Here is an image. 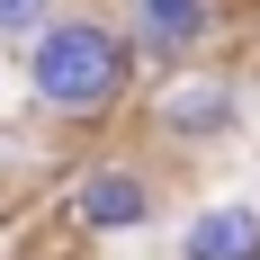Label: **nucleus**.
<instances>
[{
	"label": "nucleus",
	"instance_id": "nucleus-3",
	"mask_svg": "<svg viewBox=\"0 0 260 260\" xmlns=\"http://www.w3.org/2000/svg\"><path fill=\"white\" fill-rule=\"evenodd\" d=\"M161 171L144 153H90L63 180V224L72 234H90V242H135V234H153L161 224Z\"/></svg>",
	"mask_w": 260,
	"mask_h": 260
},
{
	"label": "nucleus",
	"instance_id": "nucleus-7",
	"mask_svg": "<svg viewBox=\"0 0 260 260\" xmlns=\"http://www.w3.org/2000/svg\"><path fill=\"white\" fill-rule=\"evenodd\" d=\"M0 260H9V251H0Z\"/></svg>",
	"mask_w": 260,
	"mask_h": 260
},
{
	"label": "nucleus",
	"instance_id": "nucleus-6",
	"mask_svg": "<svg viewBox=\"0 0 260 260\" xmlns=\"http://www.w3.org/2000/svg\"><path fill=\"white\" fill-rule=\"evenodd\" d=\"M54 9H63V0H0V45H27Z\"/></svg>",
	"mask_w": 260,
	"mask_h": 260
},
{
	"label": "nucleus",
	"instance_id": "nucleus-4",
	"mask_svg": "<svg viewBox=\"0 0 260 260\" xmlns=\"http://www.w3.org/2000/svg\"><path fill=\"white\" fill-rule=\"evenodd\" d=\"M144 54V72H180V63H207L215 36H224V0H126L117 9Z\"/></svg>",
	"mask_w": 260,
	"mask_h": 260
},
{
	"label": "nucleus",
	"instance_id": "nucleus-5",
	"mask_svg": "<svg viewBox=\"0 0 260 260\" xmlns=\"http://www.w3.org/2000/svg\"><path fill=\"white\" fill-rule=\"evenodd\" d=\"M180 260H260V198H198L171 234Z\"/></svg>",
	"mask_w": 260,
	"mask_h": 260
},
{
	"label": "nucleus",
	"instance_id": "nucleus-2",
	"mask_svg": "<svg viewBox=\"0 0 260 260\" xmlns=\"http://www.w3.org/2000/svg\"><path fill=\"white\" fill-rule=\"evenodd\" d=\"M242 117H251V90H242V72H224V63H180V72H153V90H144V135H153V153H224L242 135Z\"/></svg>",
	"mask_w": 260,
	"mask_h": 260
},
{
	"label": "nucleus",
	"instance_id": "nucleus-1",
	"mask_svg": "<svg viewBox=\"0 0 260 260\" xmlns=\"http://www.w3.org/2000/svg\"><path fill=\"white\" fill-rule=\"evenodd\" d=\"M18 81L54 126H108L117 108L144 90V54H135L126 18L99 0H63L36 36L18 45Z\"/></svg>",
	"mask_w": 260,
	"mask_h": 260
}]
</instances>
